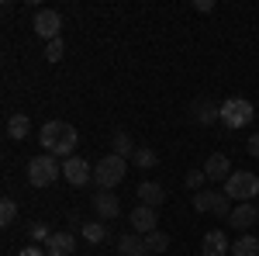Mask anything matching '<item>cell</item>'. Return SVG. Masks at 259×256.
<instances>
[{"mask_svg":"<svg viewBox=\"0 0 259 256\" xmlns=\"http://www.w3.org/2000/svg\"><path fill=\"white\" fill-rule=\"evenodd\" d=\"M76 142H80V135H76V128L69 125V121H45L41 125V145H45V153L56 159H69L73 153H76Z\"/></svg>","mask_w":259,"mask_h":256,"instance_id":"obj_1","label":"cell"},{"mask_svg":"<svg viewBox=\"0 0 259 256\" xmlns=\"http://www.w3.org/2000/svg\"><path fill=\"white\" fill-rule=\"evenodd\" d=\"M128 173V159L124 156H114V153H107V156L94 163V184H97L100 191H111V187H118L121 180Z\"/></svg>","mask_w":259,"mask_h":256,"instance_id":"obj_2","label":"cell"},{"mask_svg":"<svg viewBox=\"0 0 259 256\" xmlns=\"http://www.w3.org/2000/svg\"><path fill=\"white\" fill-rule=\"evenodd\" d=\"M218 107H221V125H225V128H245L249 121L256 118L252 100H245V97H228L225 104H218Z\"/></svg>","mask_w":259,"mask_h":256,"instance_id":"obj_3","label":"cell"},{"mask_svg":"<svg viewBox=\"0 0 259 256\" xmlns=\"http://www.w3.org/2000/svg\"><path fill=\"white\" fill-rule=\"evenodd\" d=\"M225 194L232 201H239V204H252V197H259V177L239 170V173H232L225 180Z\"/></svg>","mask_w":259,"mask_h":256,"instance_id":"obj_4","label":"cell"},{"mask_svg":"<svg viewBox=\"0 0 259 256\" xmlns=\"http://www.w3.org/2000/svg\"><path fill=\"white\" fill-rule=\"evenodd\" d=\"M62 177V163L56 156H49V153H41L28 163V180L35 184V187H49V184H56Z\"/></svg>","mask_w":259,"mask_h":256,"instance_id":"obj_5","label":"cell"},{"mask_svg":"<svg viewBox=\"0 0 259 256\" xmlns=\"http://www.w3.org/2000/svg\"><path fill=\"white\" fill-rule=\"evenodd\" d=\"M62 177H66V184H73V187H87L94 180V163H87L83 156L62 159Z\"/></svg>","mask_w":259,"mask_h":256,"instance_id":"obj_6","label":"cell"},{"mask_svg":"<svg viewBox=\"0 0 259 256\" xmlns=\"http://www.w3.org/2000/svg\"><path fill=\"white\" fill-rule=\"evenodd\" d=\"M35 31H38L45 42L62 39V18H59V11H38V14H35Z\"/></svg>","mask_w":259,"mask_h":256,"instance_id":"obj_7","label":"cell"},{"mask_svg":"<svg viewBox=\"0 0 259 256\" xmlns=\"http://www.w3.org/2000/svg\"><path fill=\"white\" fill-rule=\"evenodd\" d=\"M204 173H207V180H211V184H225V180L232 177L235 170H232V163H228V156H225V153H211V156H207V163H204Z\"/></svg>","mask_w":259,"mask_h":256,"instance_id":"obj_8","label":"cell"},{"mask_svg":"<svg viewBox=\"0 0 259 256\" xmlns=\"http://www.w3.org/2000/svg\"><path fill=\"white\" fill-rule=\"evenodd\" d=\"M156 229H159L156 208H145V204H139V208L132 211V232H135V236H149V232H156Z\"/></svg>","mask_w":259,"mask_h":256,"instance_id":"obj_9","label":"cell"},{"mask_svg":"<svg viewBox=\"0 0 259 256\" xmlns=\"http://www.w3.org/2000/svg\"><path fill=\"white\" fill-rule=\"evenodd\" d=\"M256 222H259V208L256 204H235V211L228 215V225L239 229V232H249Z\"/></svg>","mask_w":259,"mask_h":256,"instance_id":"obj_10","label":"cell"},{"mask_svg":"<svg viewBox=\"0 0 259 256\" xmlns=\"http://www.w3.org/2000/svg\"><path fill=\"white\" fill-rule=\"evenodd\" d=\"M94 211H97L104 222L118 218V215H121V201H118V194H111V191H97V194H94Z\"/></svg>","mask_w":259,"mask_h":256,"instance_id":"obj_11","label":"cell"},{"mask_svg":"<svg viewBox=\"0 0 259 256\" xmlns=\"http://www.w3.org/2000/svg\"><path fill=\"white\" fill-rule=\"evenodd\" d=\"M190 118L197 121V125H214V121H221V107H214V100H194L190 104Z\"/></svg>","mask_w":259,"mask_h":256,"instance_id":"obj_12","label":"cell"},{"mask_svg":"<svg viewBox=\"0 0 259 256\" xmlns=\"http://www.w3.org/2000/svg\"><path fill=\"white\" fill-rule=\"evenodd\" d=\"M45 249H49V256H73L76 236H73V232H52L49 242H45Z\"/></svg>","mask_w":259,"mask_h":256,"instance_id":"obj_13","label":"cell"},{"mask_svg":"<svg viewBox=\"0 0 259 256\" xmlns=\"http://www.w3.org/2000/svg\"><path fill=\"white\" fill-rule=\"evenodd\" d=\"M232 253V246H228V239H225V232H207V236L200 239V256H225Z\"/></svg>","mask_w":259,"mask_h":256,"instance_id":"obj_14","label":"cell"},{"mask_svg":"<svg viewBox=\"0 0 259 256\" xmlns=\"http://www.w3.org/2000/svg\"><path fill=\"white\" fill-rule=\"evenodd\" d=\"M118 256H149V246H145V239L135 236V232H124L118 239Z\"/></svg>","mask_w":259,"mask_h":256,"instance_id":"obj_15","label":"cell"},{"mask_svg":"<svg viewBox=\"0 0 259 256\" xmlns=\"http://www.w3.org/2000/svg\"><path fill=\"white\" fill-rule=\"evenodd\" d=\"M139 201L145 204V208H159L162 201H166V191H162V184H152V180H145V184H139Z\"/></svg>","mask_w":259,"mask_h":256,"instance_id":"obj_16","label":"cell"},{"mask_svg":"<svg viewBox=\"0 0 259 256\" xmlns=\"http://www.w3.org/2000/svg\"><path fill=\"white\" fill-rule=\"evenodd\" d=\"M80 236L90 242V246H97V242H107L111 239V229L104 225V222H83L80 225Z\"/></svg>","mask_w":259,"mask_h":256,"instance_id":"obj_17","label":"cell"},{"mask_svg":"<svg viewBox=\"0 0 259 256\" xmlns=\"http://www.w3.org/2000/svg\"><path fill=\"white\" fill-rule=\"evenodd\" d=\"M28 135H31V121L24 118V115H11V118H7V138L24 142Z\"/></svg>","mask_w":259,"mask_h":256,"instance_id":"obj_18","label":"cell"},{"mask_svg":"<svg viewBox=\"0 0 259 256\" xmlns=\"http://www.w3.org/2000/svg\"><path fill=\"white\" fill-rule=\"evenodd\" d=\"M232 256H259V239L256 236H239L235 242H232Z\"/></svg>","mask_w":259,"mask_h":256,"instance_id":"obj_19","label":"cell"},{"mask_svg":"<svg viewBox=\"0 0 259 256\" xmlns=\"http://www.w3.org/2000/svg\"><path fill=\"white\" fill-rule=\"evenodd\" d=\"M132 163H135V170H152V166H159V156H156V149L142 145V149H135Z\"/></svg>","mask_w":259,"mask_h":256,"instance_id":"obj_20","label":"cell"},{"mask_svg":"<svg viewBox=\"0 0 259 256\" xmlns=\"http://www.w3.org/2000/svg\"><path fill=\"white\" fill-rule=\"evenodd\" d=\"M111 149H114V156H135V149H132V135L128 132H114L111 135Z\"/></svg>","mask_w":259,"mask_h":256,"instance_id":"obj_21","label":"cell"},{"mask_svg":"<svg viewBox=\"0 0 259 256\" xmlns=\"http://www.w3.org/2000/svg\"><path fill=\"white\" fill-rule=\"evenodd\" d=\"M142 239H145L149 253H166V249H169V236L159 232V229H156V232H149V236H142Z\"/></svg>","mask_w":259,"mask_h":256,"instance_id":"obj_22","label":"cell"},{"mask_svg":"<svg viewBox=\"0 0 259 256\" xmlns=\"http://www.w3.org/2000/svg\"><path fill=\"white\" fill-rule=\"evenodd\" d=\"M14 218H18L14 197H4V201H0V225H14Z\"/></svg>","mask_w":259,"mask_h":256,"instance_id":"obj_23","label":"cell"},{"mask_svg":"<svg viewBox=\"0 0 259 256\" xmlns=\"http://www.w3.org/2000/svg\"><path fill=\"white\" fill-rule=\"evenodd\" d=\"M211 211H214L218 218H228L232 211H235V208H232V197L225 194V191H218V194H214V208H211Z\"/></svg>","mask_w":259,"mask_h":256,"instance_id":"obj_24","label":"cell"},{"mask_svg":"<svg viewBox=\"0 0 259 256\" xmlns=\"http://www.w3.org/2000/svg\"><path fill=\"white\" fill-rule=\"evenodd\" d=\"M214 194L218 191H197L194 194V211H211L214 208Z\"/></svg>","mask_w":259,"mask_h":256,"instance_id":"obj_25","label":"cell"},{"mask_svg":"<svg viewBox=\"0 0 259 256\" xmlns=\"http://www.w3.org/2000/svg\"><path fill=\"white\" fill-rule=\"evenodd\" d=\"M62 56H66V42H62V39L45 42V59H49V62H59Z\"/></svg>","mask_w":259,"mask_h":256,"instance_id":"obj_26","label":"cell"},{"mask_svg":"<svg viewBox=\"0 0 259 256\" xmlns=\"http://www.w3.org/2000/svg\"><path fill=\"white\" fill-rule=\"evenodd\" d=\"M204 180H207L204 170H187V187L190 191H204Z\"/></svg>","mask_w":259,"mask_h":256,"instance_id":"obj_27","label":"cell"},{"mask_svg":"<svg viewBox=\"0 0 259 256\" xmlns=\"http://www.w3.org/2000/svg\"><path fill=\"white\" fill-rule=\"evenodd\" d=\"M28 232H31V239H35V242H38V239H45V242H49V236H52L45 222H31V225H28Z\"/></svg>","mask_w":259,"mask_h":256,"instance_id":"obj_28","label":"cell"},{"mask_svg":"<svg viewBox=\"0 0 259 256\" xmlns=\"http://www.w3.org/2000/svg\"><path fill=\"white\" fill-rule=\"evenodd\" d=\"M249 156H256V159H259V132L249 138Z\"/></svg>","mask_w":259,"mask_h":256,"instance_id":"obj_29","label":"cell"},{"mask_svg":"<svg viewBox=\"0 0 259 256\" xmlns=\"http://www.w3.org/2000/svg\"><path fill=\"white\" fill-rule=\"evenodd\" d=\"M18 256H45V253H41V246H24Z\"/></svg>","mask_w":259,"mask_h":256,"instance_id":"obj_30","label":"cell"},{"mask_svg":"<svg viewBox=\"0 0 259 256\" xmlns=\"http://www.w3.org/2000/svg\"><path fill=\"white\" fill-rule=\"evenodd\" d=\"M194 7H197V11H214V4H211V0H197Z\"/></svg>","mask_w":259,"mask_h":256,"instance_id":"obj_31","label":"cell"}]
</instances>
